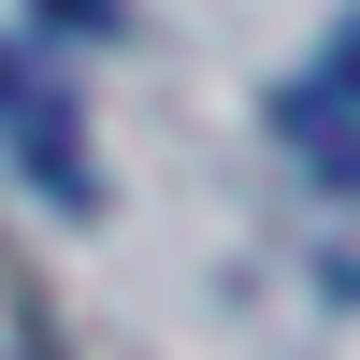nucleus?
Instances as JSON below:
<instances>
[{"mask_svg":"<svg viewBox=\"0 0 360 360\" xmlns=\"http://www.w3.org/2000/svg\"><path fill=\"white\" fill-rule=\"evenodd\" d=\"M0 144H15V173L44 202H86V115H72V86H58L44 58H15V44H0Z\"/></svg>","mask_w":360,"mask_h":360,"instance_id":"obj_2","label":"nucleus"},{"mask_svg":"<svg viewBox=\"0 0 360 360\" xmlns=\"http://www.w3.org/2000/svg\"><path fill=\"white\" fill-rule=\"evenodd\" d=\"M274 144L317 173V188H346V202H360V29H332V58H317V72H288Z\"/></svg>","mask_w":360,"mask_h":360,"instance_id":"obj_1","label":"nucleus"},{"mask_svg":"<svg viewBox=\"0 0 360 360\" xmlns=\"http://www.w3.org/2000/svg\"><path fill=\"white\" fill-rule=\"evenodd\" d=\"M0 360H58V303L29 288V259L0 245Z\"/></svg>","mask_w":360,"mask_h":360,"instance_id":"obj_3","label":"nucleus"}]
</instances>
